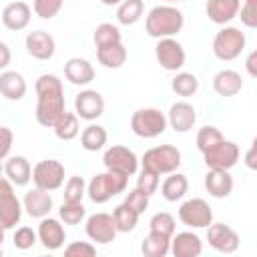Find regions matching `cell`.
Wrapping results in <instances>:
<instances>
[{
    "instance_id": "cell-1",
    "label": "cell",
    "mask_w": 257,
    "mask_h": 257,
    "mask_svg": "<svg viewBox=\"0 0 257 257\" xmlns=\"http://www.w3.org/2000/svg\"><path fill=\"white\" fill-rule=\"evenodd\" d=\"M34 90H36V96H38V100H36V120H38V124H42L46 128H52L54 122L66 110L62 80L56 74H40L34 82Z\"/></svg>"
},
{
    "instance_id": "cell-2",
    "label": "cell",
    "mask_w": 257,
    "mask_h": 257,
    "mask_svg": "<svg viewBox=\"0 0 257 257\" xmlns=\"http://www.w3.org/2000/svg\"><path fill=\"white\" fill-rule=\"evenodd\" d=\"M185 26V16L177 6L171 4H159L151 8V12L145 18V32L151 38H169L181 32Z\"/></svg>"
},
{
    "instance_id": "cell-3",
    "label": "cell",
    "mask_w": 257,
    "mask_h": 257,
    "mask_svg": "<svg viewBox=\"0 0 257 257\" xmlns=\"http://www.w3.org/2000/svg\"><path fill=\"white\" fill-rule=\"evenodd\" d=\"M126 183H128L126 175L116 173V171H104L90 179V183L86 185V195L92 203L102 205L110 201L114 195L122 193L126 189Z\"/></svg>"
},
{
    "instance_id": "cell-4",
    "label": "cell",
    "mask_w": 257,
    "mask_h": 257,
    "mask_svg": "<svg viewBox=\"0 0 257 257\" xmlns=\"http://www.w3.org/2000/svg\"><path fill=\"white\" fill-rule=\"evenodd\" d=\"M143 169L161 175H169L175 173L181 167V151L175 145H159L153 147L149 151H145L143 159H141Z\"/></svg>"
},
{
    "instance_id": "cell-5",
    "label": "cell",
    "mask_w": 257,
    "mask_h": 257,
    "mask_svg": "<svg viewBox=\"0 0 257 257\" xmlns=\"http://www.w3.org/2000/svg\"><path fill=\"white\" fill-rule=\"evenodd\" d=\"M245 44H247V38H245V32H241V28L223 26L213 38V54L219 60L229 62L241 56V52L245 50Z\"/></svg>"
},
{
    "instance_id": "cell-6",
    "label": "cell",
    "mask_w": 257,
    "mask_h": 257,
    "mask_svg": "<svg viewBox=\"0 0 257 257\" xmlns=\"http://www.w3.org/2000/svg\"><path fill=\"white\" fill-rule=\"evenodd\" d=\"M131 131L141 139H155L167 131V114L159 108H139L131 116Z\"/></svg>"
},
{
    "instance_id": "cell-7",
    "label": "cell",
    "mask_w": 257,
    "mask_h": 257,
    "mask_svg": "<svg viewBox=\"0 0 257 257\" xmlns=\"http://www.w3.org/2000/svg\"><path fill=\"white\" fill-rule=\"evenodd\" d=\"M32 183L42 191H56L64 185V165L56 159L38 161L32 167Z\"/></svg>"
},
{
    "instance_id": "cell-8",
    "label": "cell",
    "mask_w": 257,
    "mask_h": 257,
    "mask_svg": "<svg viewBox=\"0 0 257 257\" xmlns=\"http://www.w3.org/2000/svg\"><path fill=\"white\" fill-rule=\"evenodd\" d=\"M177 215H179V221L191 229H207L213 223V211H211L209 203L201 197L187 199L179 207Z\"/></svg>"
},
{
    "instance_id": "cell-9",
    "label": "cell",
    "mask_w": 257,
    "mask_h": 257,
    "mask_svg": "<svg viewBox=\"0 0 257 257\" xmlns=\"http://www.w3.org/2000/svg\"><path fill=\"white\" fill-rule=\"evenodd\" d=\"M22 219V203L14 193V185L2 177L0 179V225L8 231L14 229Z\"/></svg>"
},
{
    "instance_id": "cell-10",
    "label": "cell",
    "mask_w": 257,
    "mask_h": 257,
    "mask_svg": "<svg viewBox=\"0 0 257 257\" xmlns=\"http://www.w3.org/2000/svg\"><path fill=\"white\" fill-rule=\"evenodd\" d=\"M155 58H157V62L165 70L179 72L185 66L187 54H185L183 44L179 40H175L173 36H169V38H159L157 40V44H155Z\"/></svg>"
},
{
    "instance_id": "cell-11",
    "label": "cell",
    "mask_w": 257,
    "mask_h": 257,
    "mask_svg": "<svg viewBox=\"0 0 257 257\" xmlns=\"http://www.w3.org/2000/svg\"><path fill=\"white\" fill-rule=\"evenodd\" d=\"M203 161L207 165V169H233L241 157V149L237 143L233 141H219L215 147H211L209 151L201 153Z\"/></svg>"
},
{
    "instance_id": "cell-12",
    "label": "cell",
    "mask_w": 257,
    "mask_h": 257,
    "mask_svg": "<svg viewBox=\"0 0 257 257\" xmlns=\"http://www.w3.org/2000/svg\"><path fill=\"white\" fill-rule=\"evenodd\" d=\"M102 163H104L106 171H116L126 177H133L139 171V157L135 155V151H131L128 147H122V145L108 147L102 155Z\"/></svg>"
},
{
    "instance_id": "cell-13",
    "label": "cell",
    "mask_w": 257,
    "mask_h": 257,
    "mask_svg": "<svg viewBox=\"0 0 257 257\" xmlns=\"http://www.w3.org/2000/svg\"><path fill=\"white\" fill-rule=\"evenodd\" d=\"M84 231H86V237L92 241V243H98V245H106L110 241H114L116 237V225H114V219L112 215L108 213H94L90 217H86V223H84Z\"/></svg>"
},
{
    "instance_id": "cell-14",
    "label": "cell",
    "mask_w": 257,
    "mask_h": 257,
    "mask_svg": "<svg viewBox=\"0 0 257 257\" xmlns=\"http://www.w3.org/2000/svg\"><path fill=\"white\" fill-rule=\"evenodd\" d=\"M207 241L219 253H235L239 249V235L225 223H211L207 227Z\"/></svg>"
},
{
    "instance_id": "cell-15",
    "label": "cell",
    "mask_w": 257,
    "mask_h": 257,
    "mask_svg": "<svg viewBox=\"0 0 257 257\" xmlns=\"http://www.w3.org/2000/svg\"><path fill=\"white\" fill-rule=\"evenodd\" d=\"M74 112L82 120H96L104 112V98L98 90L84 88L74 98Z\"/></svg>"
},
{
    "instance_id": "cell-16",
    "label": "cell",
    "mask_w": 257,
    "mask_h": 257,
    "mask_svg": "<svg viewBox=\"0 0 257 257\" xmlns=\"http://www.w3.org/2000/svg\"><path fill=\"white\" fill-rule=\"evenodd\" d=\"M36 235H38L40 245L44 249H48V251L60 249L64 245V241H66V231L62 227L60 219H54V217H48V215L40 219Z\"/></svg>"
},
{
    "instance_id": "cell-17",
    "label": "cell",
    "mask_w": 257,
    "mask_h": 257,
    "mask_svg": "<svg viewBox=\"0 0 257 257\" xmlns=\"http://www.w3.org/2000/svg\"><path fill=\"white\" fill-rule=\"evenodd\" d=\"M197 122V110L191 102L179 100L173 102L169 112H167V124H171V128L175 133H189Z\"/></svg>"
},
{
    "instance_id": "cell-18",
    "label": "cell",
    "mask_w": 257,
    "mask_h": 257,
    "mask_svg": "<svg viewBox=\"0 0 257 257\" xmlns=\"http://www.w3.org/2000/svg\"><path fill=\"white\" fill-rule=\"evenodd\" d=\"M26 50L36 60H50L56 52V42L46 30H34L26 36Z\"/></svg>"
},
{
    "instance_id": "cell-19",
    "label": "cell",
    "mask_w": 257,
    "mask_h": 257,
    "mask_svg": "<svg viewBox=\"0 0 257 257\" xmlns=\"http://www.w3.org/2000/svg\"><path fill=\"white\" fill-rule=\"evenodd\" d=\"M52 205H54V203H52L50 193H48V191H42V189H38V187L30 189V191L24 195V199H22V209H24L26 215L32 217V219H42V217L50 215Z\"/></svg>"
},
{
    "instance_id": "cell-20",
    "label": "cell",
    "mask_w": 257,
    "mask_h": 257,
    "mask_svg": "<svg viewBox=\"0 0 257 257\" xmlns=\"http://www.w3.org/2000/svg\"><path fill=\"white\" fill-rule=\"evenodd\" d=\"M30 18H32V8L22 0L10 2L2 10V24L12 32L24 30L30 24Z\"/></svg>"
},
{
    "instance_id": "cell-21",
    "label": "cell",
    "mask_w": 257,
    "mask_h": 257,
    "mask_svg": "<svg viewBox=\"0 0 257 257\" xmlns=\"http://www.w3.org/2000/svg\"><path fill=\"white\" fill-rule=\"evenodd\" d=\"M175 257H199L203 253V241L193 231H181L171 237V249Z\"/></svg>"
},
{
    "instance_id": "cell-22",
    "label": "cell",
    "mask_w": 257,
    "mask_h": 257,
    "mask_svg": "<svg viewBox=\"0 0 257 257\" xmlns=\"http://www.w3.org/2000/svg\"><path fill=\"white\" fill-rule=\"evenodd\" d=\"M241 0H207L205 12L207 18L219 26H227L233 18H237Z\"/></svg>"
},
{
    "instance_id": "cell-23",
    "label": "cell",
    "mask_w": 257,
    "mask_h": 257,
    "mask_svg": "<svg viewBox=\"0 0 257 257\" xmlns=\"http://www.w3.org/2000/svg\"><path fill=\"white\" fill-rule=\"evenodd\" d=\"M64 76H66V80L70 84L86 86V84H90L94 80V68H92V64L86 58L72 56L64 64Z\"/></svg>"
},
{
    "instance_id": "cell-24",
    "label": "cell",
    "mask_w": 257,
    "mask_h": 257,
    "mask_svg": "<svg viewBox=\"0 0 257 257\" xmlns=\"http://www.w3.org/2000/svg\"><path fill=\"white\" fill-rule=\"evenodd\" d=\"M205 189L215 199H225L233 191V177L227 169H209L205 175Z\"/></svg>"
},
{
    "instance_id": "cell-25",
    "label": "cell",
    "mask_w": 257,
    "mask_h": 257,
    "mask_svg": "<svg viewBox=\"0 0 257 257\" xmlns=\"http://www.w3.org/2000/svg\"><path fill=\"white\" fill-rule=\"evenodd\" d=\"M4 177L14 185V187H24L32 181V167L28 163L26 157L22 155H16V157H10L6 163H4Z\"/></svg>"
},
{
    "instance_id": "cell-26",
    "label": "cell",
    "mask_w": 257,
    "mask_h": 257,
    "mask_svg": "<svg viewBox=\"0 0 257 257\" xmlns=\"http://www.w3.org/2000/svg\"><path fill=\"white\" fill-rule=\"evenodd\" d=\"M243 88V78L237 70L223 68L213 76V90L219 96H235Z\"/></svg>"
},
{
    "instance_id": "cell-27",
    "label": "cell",
    "mask_w": 257,
    "mask_h": 257,
    "mask_svg": "<svg viewBox=\"0 0 257 257\" xmlns=\"http://www.w3.org/2000/svg\"><path fill=\"white\" fill-rule=\"evenodd\" d=\"M26 80L16 70H4L0 74V94L6 100H22L26 94Z\"/></svg>"
},
{
    "instance_id": "cell-28",
    "label": "cell",
    "mask_w": 257,
    "mask_h": 257,
    "mask_svg": "<svg viewBox=\"0 0 257 257\" xmlns=\"http://www.w3.org/2000/svg\"><path fill=\"white\" fill-rule=\"evenodd\" d=\"M126 48L122 42H116V44H106V46H98L96 48V58L98 62L104 66V68H120L124 62H126Z\"/></svg>"
},
{
    "instance_id": "cell-29",
    "label": "cell",
    "mask_w": 257,
    "mask_h": 257,
    "mask_svg": "<svg viewBox=\"0 0 257 257\" xmlns=\"http://www.w3.org/2000/svg\"><path fill=\"white\" fill-rule=\"evenodd\" d=\"M187 191H189V179L183 173H177V171L169 173V177L161 185V195L171 203L181 201L187 195Z\"/></svg>"
},
{
    "instance_id": "cell-30",
    "label": "cell",
    "mask_w": 257,
    "mask_h": 257,
    "mask_svg": "<svg viewBox=\"0 0 257 257\" xmlns=\"http://www.w3.org/2000/svg\"><path fill=\"white\" fill-rule=\"evenodd\" d=\"M78 120H80V118L76 116V112L64 110L62 116H60V118L54 122V126H52L56 139H60V141H74V139L80 135V122H78Z\"/></svg>"
},
{
    "instance_id": "cell-31",
    "label": "cell",
    "mask_w": 257,
    "mask_h": 257,
    "mask_svg": "<svg viewBox=\"0 0 257 257\" xmlns=\"http://www.w3.org/2000/svg\"><path fill=\"white\" fill-rule=\"evenodd\" d=\"M106 139H108V133H106L104 126H100V124H88L80 133V147L84 151H88V153H96V151H100L106 145Z\"/></svg>"
},
{
    "instance_id": "cell-32",
    "label": "cell",
    "mask_w": 257,
    "mask_h": 257,
    "mask_svg": "<svg viewBox=\"0 0 257 257\" xmlns=\"http://www.w3.org/2000/svg\"><path fill=\"white\" fill-rule=\"evenodd\" d=\"M169 249H171V237H165L153 231H149V235L141 243V253L145 257H165Z\"/></svg>"
},
{
    "instance_id": "cell-33",
    "label": "cell",
    "mask_w": 257,
    "mask_h": 257,
    "mask_svg": "<svg viewBox=\"0 0 257 257\" xmlns=\"http://www.w3.org/2000/svg\"><path fill=\"white\" fill-rule=\"evenodd\" d=\"M139 217L141 215L135 209H131L128 205H124V203L116 205L114 211H112V219H114V225H116V231L118 233H131V231H135V227L139 223Z\"/></svg>"
},
{
    "instance_id": "cell-34",
    "label": "cell",
    "mask_w": 257,
    "mask_h": 257,
    "mask_svg": "<svg viewBox=\"0 0 257 257\" xmlns=\"http://www.w3.org/2000/svg\"><path fill=\"white\" fill-rule=\"evenodd\" d=\"M143 10H145L143 0H122L116 6V20L122 26H131V24L141 20Z\"/></svg>"
},
{
    "instance_id": "cell-35",
    "label": "cell",
    "mask_w": 257,
    "mask_h": 257,
    "mask_svg": "<svg viewBox=\"0 0 257 257\" xmlns=\"http://www.w3.org/2000/svg\"><path fill=\"white\" fill-rule=\"evenodd\" d=\"M171 88L177 96H193L199 90V78L193 72H177L171 80Z\"/></svg>"
},
{
    "instance_id": "cell-36",
    "label": "cell",
    "mask_w": 257,
    "mask_h": 257,
    "mask_svg": "<svg viewBox=\"0 0 257 257\" xmlns=\"http://www.w3.org/2000/svg\"><path fill=\"white\" fill-rule=\"evenodd\" d=\"M92 40L98 46H106V44H116V42H122V34H120V28L110 24V22H102L94 28V34H92Z\"/></svg>"
},
{
    "instance_id": "cell-37",
    "label": "cell",
    "mask_w": 257,
    "mask_h": 257,
    "mask_svg": "<svg viewBox=\"0 0 257 257\" xmlns=\"http://www.w3.org/2000/svg\"><path fill=\"white\" fill-rule=\"evenodd\" d=\"M149 231L153 233H159V235H165V237H173L175 231H177V223H175V217L167 211H159L151 217L149 221Z\"/></svg>"
},
{
    "instance_id": "cell-38",
    "label": "cell",
    "mask_w": 257,
    "mask_h": 257,
    "mask_svg": "<svg viewBox=\"0 0 257 257\" xmlns=\"http://www.w3.org/2000/svg\"><path fill=\"white\" fill-rule=\"evenodd\" d=\"M58 217L64 225H80L86 217V209L80 203H62L58 209Z\"/></svg>"
},
{
    "instance_id": "cell-39",
    "label": "cell",
    "mask_w": 257,
    "mask_h": 257,
    "mask_svg": "<svg viewBox=\"0 0 257 257\" xmlns=\"http://www.w3.org/2000/svg\"><path fill=\"white\" fill-rule=\"evenodd\" d=\"M223 139H225V137H223V133H221L217 126L205 124V126L199 128L195 143H197V149H199L201 153H205V151H209L211 147H215V145H217L219 141H223Z\"/></svg>"
},
{
    "instance_id": "cell-40",
    "label": "cell",
    "mask_w": 257,
    "mask_h": 257,
    "mask_svg": "<svg viewBox=\"0 0 257 257\" xmlns=\"http://www.w3.org/2000/svg\"><path fill=\"white\" fill-rule=\"evenodd\" d=\"M62 195H64V203H80L82 197L86 195V183H84V179L78 177V175L70 177L66 181V185H64V193Z\"/></svg>"
},
{
    "instance_id": "cell-41",
    "label": "cell",
    "mask_w": 257,
    "mask_h": 257,
    "mask_svg": "<svg viewBox=\"0 0 257 257\" xmlns=\"http://www.w3.org/2000/svg\"><path fill=\"white\" fill-rule=\"evenodd\" d=\"M62 4H64V0H34L32 10L42 20H50L62 10Z\"/></svg>"
},
{
    "instance_id": "cell-42",
    "label": "cell",
    "mask_w": 257,
    "mask_h": 257,
    "mask_svg": "<svg viewBox=\"0 0 257 257\" xmlns=\"http://www.w3.org/2000/svg\"><path fill=\"white\" fill-rule=\"evenodd\" d=\"M36 241H38V235H36V231L32 227H18L14 231V237H12L14 247L20 249V251H26V249L34 247Z\"/></svg>"
},
{
    "instance_id": "cell-43",
    "label": "cell",
    "mask_w": 257,
    "mask_h": 257,
    "mask_svg": "<svg viewBox=\"0 0 257 257\" xmlns=\"http://www.w3.org/2000/svg\"><path fill=\"white\" fill-rule=\"evenodd\" d=\"M159 183H161V181H159V175H157V173L147 171V169H141V175H139V179H137V189H141L143 193H147V195L151 197V195L157 193Z\"/></svg>"
},
{
    "instance_id": "cell-44",
    "label": "cell",
    "mask_w": 257,
    "mask_h": 257,
    "mask_svg": "<svg viewBox=\"0 0 257 257\" xmlns=\"http://www.w3.org/2000/svg\"><path fill=\"white\" fill-rule=\"evenodd\" d=\"M149 195L147 193H143L141 189H133V191H128L126 193V197H124V205H128L131 209H135L139 215H143L147 209H149Z\"/></svg>"
},
{
    "instance_id": "cell-45",
    "label": "cell",
    "mask_w": 257,
    "mask_h": 257,
    "mask_svg": "<svg viewBox=\"0 0 257 257\" xmlns=\"http://www.w3.org/2000/svg\"><path fill=\"white\" fill-rule=\"evenodd\" d=\"M64 255L66 257H94L96 247L90 241H72L70 245L64 247Z\"/></svg>"
},
{
    "instance_id": "cell-46",
    "label": "cell",
    "mask_w": 257,
    "mask_h": 257,
    "mask_svg": "<svg viewBox=\"0 0 257 257\" xmlns=\"http://www.w3.org/2000/svg\"><path fill=\"white\" fill-rule=\"evenodd\" d=\"M237 16L241 18L243 26L255 28L257 26V0H243V6H239Z\"/></svg>"
},
{
    "instance_id": "cell-47",
    "label": "cell",
    "mask_w": 257,
    "mask_h": 257,
    "mask_svg": "<svg viewBox=\"0 0 257 257\" xmlns=\"http://www.w3.org/2000/svg\"><path fill=\"white\" fill-rule=\"evenodd\" d=\"M12 143H14V133L8 126H0V161H4L10 155Z\"/></svg>"
},
{
    "instance_id": "cell-48",
    "label": "cell",
    "mask_w": 257,
    "mask_h": 257,
    "mask_svg": "<svg viewBox=\"0 0 257 257\" xmlns=\"http://www.w3.org/2000/svg\"><path fill=\"white\" fill-rule=\"evenodd\" d=\"M12 60V52L6 42H0V70H4Z\"/></svg>"
},
{
    "instance_id": "cell-49",
    "label": "cell",
    "mask_w": 257,
    "mask_h": 257,
    "mask_svg": "<svg viewBox=\"0 0 257 257\" xmlns=\"http://www.w3.org/2000/svg\"><path fill=\"white\" fill-rule=\"evenodd\" d=\"M245 165H247L251 171L257 167V163H255V143L249 147V151H247V155H245Z\"/></svg>"
},
{
    "instance_id": "cell-50",
    "label": "cell",
    "mask_w": 257,
    "mask_h": 257,
    "mask_svg": "<svg viewBox=\"0 0 257 257\" xmlns=\"http://www.w3.org/2000/svg\"><path fill=\"white\" fill-rule=\"evenodd\" d=\"M255 60H257V52H251V54L247 56V72H249V76H257Z\"/></svg>"
},
{
    "instance_id": "cell-51",
    "label": "cell",
    "mask_w": 257,
    "mask_h": 257,
    "mask_svg": "<svg viewBox=\"0 0 257 257\" xmlns=\"http://www.w3.org/2000/svg\"><path fill=\"white\" fill-rule=\"evenodd\" d=\"M100 2H102L104 6H118L122 0H100Z\"/></svg>"
},
{
    "instance_id": "cell-52",
    "label": "cell",
    "mask_w": 257,
    "mask_h": 257,
    "mask_svg": "<svg viewBox=\"0 0 257 257\" xmlns=\"http://www.w3.org/2000/svg\"><path fill=\"white\" fill-rule=\"evenodd\" d=\"M4 239H6V229L0 225V247H2V243H4Z\"/></svg>"
},
{
    "instance_id": "cell-53",
    "label": "cell",
    "mask_w": 257,
    "mask_h": 257,
    "mask_svg": "<svg viewBox=\"0 0 257 257\" xmlns=\"http://www.w3.org/2000/svg\"><path fill=\"white\" fill-rule=\"evenodd\" d=\"M4 177V165H2V161H0V179Z\"/></svg>"
},
{
    "instance_id": "cell-54",
    "label": "cell",
    "mask_w": 257,
    "mask_h": 257,
    "mask_svg": "<svg viewBox=\"0 0 257 257\" xmlns=\"http://www.w3.org/2000/svg\"><path fill=\"white\" fill-rule=\"evenodd\" d=\"M165 2H169V4H171V2H187V0H165Z\"/></svg>"
},
{
    "instance_id": "cell-55",
    "label": "cell",
    "mask_w": 257,
    "mask_h": 257,
    "mask_svg": "<svg viewBox=\"0 0 257 257\" xmlns=\"http://www.w3.org/2000/svg\"><path fill=\"white\" fill-rule=\"evenodd\" d=\"M0 257H2V247H0Z\"/></svg>"
}]
</instances>
